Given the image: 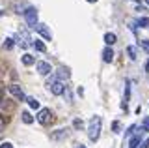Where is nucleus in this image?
<instances>
[{
    "label": "nucleus",
    "mask_w": 149,
    "mask_h": 148,
    "mask_svg": "<svg viewBox=\"0 0 149 148\" xmlns=\"http://www.w3.org/2000/svg\"><path fill=\"white\" fill-rule=\"evenodd\" d=\"M138 25L142 26V28H149V19L147 17H142V19H138Z\"/></svg>",
    "instance_id": "nucleus-18"
},
{
    "label": "nucleus",
    "mask_w": 149,
    "mask_h": 148,
    "mask_svg": "<svg viewBox=\"0 0 149 148\" xmlns=\"http://www.w3.org/2000/svg\"><path fill=\"white\" fill-rule=\"evenodd\" d=\"M4 47H6V49H13V39L11 38H6V41H4Z\"/></svg>",
    "instance_id": "nucleus-24"
},
{
    "label": "nucleus",
    "mask_w": 149,
    "mask_h": 148,
    "mask_svg": "<svg viewBox=\"0 0 149 148\" xmlns=\"http://www.w3.org/2000/svg\"><path fill=\"white\" fill-rule=\"evenodd\" d=\"M116 41H118V36H116L114 32H108V34H104V43H106V47H112Z\"/></svg>",
    "instance_id": "nucleus-10"
},
{
    "label": "nucleus",
    "mask_w": 149,
    "mask_h": 148,
    "mask_svg": "<svg viewBox=\"0 0 149 148\" xmlns=\"http://www.w3.org/2000/svg\"><path fill=\"white\" fill-rule=\"evenodd\" d=\"M102 60H104V62H112V60H114V51L110 47H106L102 51Z\"/></svg>",
    "instance_id": "nucleus-13"
},
{
    "label": "nucleus",
    "mask_w": 149,
    "mask_h": 148,
    "mask_svg": "<svg viewBox=\"0 0 149 148\" xmlns=\"http://www.w3.org/2000/svg\"><path fill=\"white\" fill-rule=\"evenodd\" d=\"M22 64H24V66H32V64H37L36 62V58L32 56V54H22Z\"/></svg>",
    "instance_id": "nucleus-14"
},
{
    "label": "nucleus",
    "mask_w": 149,
    "mask_h": 148,
    "mask_svg": "<svg viewBox=\"0 0 149 148\" xmlns=\"http://www.w3.org/2000/svg\"><path fill=\"white\" fill-rule=\"evenodd\" d=\"M24 19H26V23H28L30 28H36V26L39 25V23H37V10L34 6H28L24 10Z\"/></svg>",
    "instance_id": "nucleus-2"
},
{
    "label": "nucleus",
    "mask_w": 149,
    "mask_h": 148,
    "mask_svg": "<svg viewBox=\"0 0 149 148\" xmlns=\"http://www.w3.org/2000/svg\"><path fill=\"white\" fill-rule=\"evenodd\" d=\"M36 69H37V73H39V75H43V77H47L50 71H52L50 64L49 62H43V60H39V62L36 64Z\"/></svg>",
    "instance_id": "nucleus-6"
},
{
    "label": "nucleus",
    "mask_w": 149,
    "mask_h": 148,
    "mask_svg": "<svg viewBox=\"0 0 149 148\" xmlns=\"http://www.w3.org/2000/svg\"><path fill=\"white\" fill-rule=\"evenodd\" d=\"M146 2H147V6H149V0H146Z\"/></svg>",
    "instance_id": "nucleus-32"
},
{
    "label": "nucleus",
    "mask_w": 149,
    "mask_h": 148,
    "mask_svg": "<svg viewBox=\"0 0 149 148\" xmlns=\"http://www.w3.org/2000/svg\"><path fill=\"white\" fill-rule=\"evenodd\" d=\"M0 148H13V144H11V142H2V144H0Z\"/></svg>",
    "instance_id": "nucleus-26"
},
{
    "label": "nucleus",
    "mask_w": 149,
    "mask_h": 148,
    "mask_svg": "<svg viewBox=\"0 0 149 148\" xmlns=\"http://www.w3.org/2000/svg\"><path fill=\"white\" fill-rule=\"evenodd\" d=\"M73 126L77 128V129H80V128H84V122H82L80 118H74V120H73Z\"/></svg>",
    "instance_id": "nucleus-22"
},
{
    "label": "nucleus",
    "mask_w": 149,
    "mask_h": 148,
    "mask_svg": "<svg viewBox=\"0 0 149 148\" xmlns=\"http://www.w3.org/2000/svg\"><path fill=\"white\" fill-rule=\"evenodd\" d=\"M9 94L13 96V98H17L19 101H26V96H24V90L21 88L19 85H9Z\"/></svg>",
    "instance_id": "nucleus-4"
},
{
    "label": "nucleus",
    "mask_w": 149,
    "mask_h": 148,
    "mask_svg": "<svg viewBox=\"0 0 149 148\" xmlns=\"http://www.w3.org/2000/svg\"><path fill=\"white\" fill-rule=\"evenodd\" d=\"M26 103H28V107H30V109L39 111V101H37L36 98H32V96H30V98H26Z\"/></svg>",
    "instance_id": "nucleus-15"
},
{
    "label": "nucleus",
    "mask_w": 149,
    "mask_h": 148,
    "mask_svg": "<svg viewBox=\"0 0 149 148\" xmlns=\"http://www.w3.org/2000/svg\"><path fill=\"white\" fill-rule=\"evenodd\" d=\"M21 120L24 124H32V122H34V116H32L28 111H22V113H21Z\"/></svg>",
    "instance_id": "nucleus-16"
},
{
    "label": "nucleus",
    "mask_w": 149,
    "mask_h": 148,
    "mask_svg": "<svg viewBox=\"0 0 149 148\" xmlns=\"http://www.w3.org/2000/svg\"><path fill=\"white\" fill-rule=\"evenodd\" d=\"M88 2H97V0H88Z\"/></svg>",
    "instance_id": "nucleus-31"
},
{
    "label": "nucleus",
    "mask_w": 149,
    "mask_h": 148,
    "mask_svg": "<svg viewBox=\"0 0 149 148\" xmlns=\"http://www.w3.org/2000/svg\"><path fill=\"white\" fill-rule=\"evenodd\" d=\"M101 126H102V120L101 116H93L90 120V126H88V137H90V141L97 142L101 137Z\"/></svg>",
    "instance_id": "nucleus-1"
},
{
    "label": "nucleus",
    "mask_w": 149,
    "mask_h": 148,
    "mask_svg": "<svg viewBox=\"0 0 149 148\" xmlns=\"http://www.w3.org/2000/svg\"><path fill=\"white\" fill-rule=\"evenodd\" d=\"M134 129H136V126H130V128L127 129V133H125V135H127V137H129V135H132V131H134Z\"/></svg>",
    "instance_id": "nucleus-27"
},
{
    "label": "nucleus",
    "mask_w": 149,
    "mask_h": 148,
    "mask_svg": "<svg viewBox=\"0 0 149 148\" xmlns=\"http://www.w3.org/2000/svg\"><path fill=\"white\" fill-rule=\"evenodd\" d=\"M34 41H32V38L28 36V32L26 30H19V45H21L22 49H26L28 45H32Z\"/></svg>",
    "instance_id": "nucleus-5"
},
{
    "label": "nucleus",
    "mask_w": 149,
    "mask_h": 148,
    "mask_svg": "<svg viewBox=\"0 0 149 148\" xmlns=\"http://www.w3.org/2000/svg\"><path fill=\"white\" fill-rule=\"evenodd\" d=\"M32 47H34L36 51H39V53H45V51H47L45 43H43V41H41V39H36L34 43H32Z\"/></svg>",
    "instance_id": "nucleus-17"
},
{
    "label": "nucleus",
    "mask_w": 149,
    "mask_h": 148,
    "mask_svg": "<svg viewBox=\"0 0 149 148\" xmlns=\"http://www.w3.org/2000/svg\"><path fill=\"white\" fill-rule=\"evenodd\" d=\"M140 129H142V131H149V116L143 118V122H142V126H140Z\"/></svg>",
    "instance_id": "nucleus-19"
},
{
    "label": "nucleus",
    "mask_w": 149,
    "mask_h": 148,
    "mask_svg": "<svg viewBox=\"0 0 149 148\" xmlns=\"http://www.w3.org/2000/svg\"><path fill=\"white\" fill-rule=\"evenodd\" d=\"M2 96H4V92H2V88H0V99H2Z\"/></svg>",
    "instance_id": "nucleus-29"
},
{
    "label": "nucleus",
    "mask_w": 149,
    "mask_h": 148,
    "mask_svg": "<svg viewBox=\"0 0 149 148\" xmlns=\"http://www.w3.org/2000/svg\"><path fill=\"white\" fill-rule=\"evenodd\" d=\"M146 71H149V60L146 62Z\"/></svg>",
    "instance_id": "nucleus-28"
},
{
    "label": "nucleus",
    "mask_w": 149,
    "mask_h": 148,
    "mask_svg": "<svg viewBox=\"0 0 149 148\" xmlns=\"http://www.w3.org/2000/svg\"><path fill=\"white\" fill-rule=\"evenodd\" d=\"M36 118H37V122H39L41 126H47V124L52 120V113H50V109H39L37 114H36Z\"/></svg>",
    "instance_id": "nucleus-3"
},
{
    "label": "nucleus",
    "mask_w": 149,
    "mask_h": 148,
    "mask_svg": "<svg viewBox=\"0 0 149 148\" xmlns=\"http://www.w3.org/2000/svg\"><path fill=\"white\" fill-rule=\"evenodd\" d=\"M127 53H129V56L132 58V60H136V49H134L132 45H129V47H127Z\"/></svg>",
    "instance_id": "nucleus-20"
},
{
    "label": "nucleus",
    "mask_w": 149,
    "mask_h": 148,
    "mask_svg": "<svg viewBox=\"0 0 149 148\" xmlns=\"http://www.w3.org/2000/svg\"><path fill=\"white\" fill-rule=\"evenodd\" d=\"M140 47L146 51V53H149V39H142L140 41Z\"/></svg>",
    "instance_id": "nucleus-21"
},
{
    "label": "nucleus",
    "mask_w": 149,
    "mask_h": 148,
    "mask_svg": "<svg viewBox=\"0 0 149 148\" xmlns=\"http://www.w3.org/2000/svg\"><path fill=\"white\" fill-rule=\"evenodd\" d=\"M56 77H58V81H67L69 77H71V73H69L67 68H58V71H56Z\"/></svg>",
    "instance_id": "nucleus-9"
},
{
    "label": "nucleus",
    "mask_w": 149,
    "mask_h": 148,
    "mask_svg": "<svg viewBox=\"0 0 149 148\" xmlns=\"http://www.w3.org/2000/svg\"><path fill=\"white\" fill-rule=\"evenodd\" d=\"M140 148H149V139H143L142 144H140Z\"/></svg>",
    "instance_id": "nucleus-25"
},
{
    "label": "nucleus",
    "mask_w": 149,
    "mask_h": 148,
    "mask_svg": "<svg viewBox=\"0 0 149 148\" xmlns=\"http://www.w3.org/2000/svg\"><path fill=\"white\" fill-rule=\"evenodd\" d=\"M74 148H86V146H82V144H78V146H74Z\"/></svg>",
    "instance_id": "nucleus-30"
},
{
    "label": "nucleus",
    "mask_w": 149,
    "mask_h": 148,
    "mask_svg": "<svg viewBox=\"0 0 149 148\" xmlns=\"http://www.w3.org/2000/svg\"><path fill=\"white\" fill-rule=\"evenodd\" d=\"M4 129H6V116L0 114V131H4Z\"/></svg>",
    "instance_id": "nucleus-23"
},
{
    "label": "nucleus",
    "mask_w": 149,
    "mask_h": 148,
    "mask_svg": "<svg viewBox=\"0 0 149 148\" xmlns=\"http://www.w3.org/2000/svg\"><path fill=\"white\" fill-rule=\"evenodd\" d=\"M34 30H36V32H37L39 36H43L45 39H49V41L52 39V32H50L49 28H47V25H43V23H39V25H37Z\"/></svg>",
    "instance_id": "nucleus-7"
},
{
    "label": "nucleus",
    "mask_w": 149,
    "mask_h": 148,
    "mask_svg": "<svg viewBox=\"0 0 149 148\" xmlns=\"http://www.w3.org/2000/svg\"><path fill=\"white\" fill-rule=\"evenodd\" d=\"M140 144H142V135H134L132 139L129 141V148H140Z\"/></svg>",
    "instance_id": "nucleus-12"
},
{
    "label": "nucleus",
    "mask_w": 149,
    "mask_h": 148,
    "mask_svg": "<svg viewBox=\"0 0 149 148\" xmlns=\"http://www.w3.org/2000/svg\"><path fill=\"white\" fill-rule=\"evenodd\" d=\"M65 88H67V86L63 85V81H56L49 90H50V94H54V96H62V94H65Z\"/></svg>",
    "instance_id": "nucleus-8"
},
{
    "label": "nucleus",
    "mask_w": 149,
    "mask_h": 148,
    "mask_svg": "<svg viewBox=\"0 0 149 148\" xmlns=\"http://www.w3.org/2000/svg\"><path fill=\"white\" fill-rule=\"evenodd\" d=\"M65 137H67V129H56L54 133H50V139H54V141H60Z\"/></svg>",
    "instance_id": "nucleus-11"
}]
</instances>
